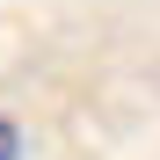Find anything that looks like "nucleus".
Here are the masks:
<instances>
[{"label":"nucleus","mask_w":160,"mask_h":160,"mask_svg":"<svg viewBox=\"0 0 160 160\" xmlns=\"http://www.w3.org/2000/svg\"><path fill=\"white\" fill-rule=\"evenodd\" d=\"M0 160H22V124L0 117Z\"/></svg>","instance_id":"f257e3e1"}]
</instances>
